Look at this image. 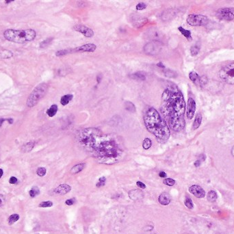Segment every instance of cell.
<instances>
[{"label":"cell","instance_id":"obj_1","mask_svg":"<svg viewBox=\"0 0 234 234\" xmlns=\"http://www.w3.org/2000/svg\"><path fill=\"white\" fill-rule=\"evenodd\" d=\"M80 143L88 153L101 163H116L122 159L123 150L116 139L100 130L88 128L79 135Z\"/></svg>","mask_w":234,"mask_h":234},{"label":"cell","instance_id":"obj_2","mask_svg":"<svg viewBox=\"0 0 234 234\" xmlns=\"http://www.w3.org/2000/svg\"><path fill=\"white\" fill-rule=\"evenodd\" d=\"M160 110L174 131H181L185 126L186 102L182 93L175 84H170L163 91Z\"/></svg>","mask_w":234,"mask_h":234},{"label":"cell","instance_id":"obj_3","mask_svg":"<svg viewBox=\"0 0 234 234\" xmlns=\"http://www.w3.org/2000/svg\"><path fill=\"white\" fill-rule=\"evenodd\" d=\"M144 122L148 132L152 133L160 143H165L169 139L170 130L167 123L156 109L149 108L145 113Z\"/></svg>","mask_w":234,"mask_h":234},{"label":"cell","instance_id":"obj_4","mask_svg":"<svg viewBox=\"0 0 234 234\" xmlns=\"http://www.w3.org/2000/svg\"><path fill=\"white\" fill-rule=\"evenodd\" d=\"M36 32L32 29L25 30H7L4 32V37L9 41L17 43H25L33 41L36 37Z\"/></svg>","mask_w":234,"mask_h":234},{"label":"cell","instance_id":"obj_5","mask_svg":"<svg viewBox=\"0 0 234 234\" xmlns=\"http://www.w3.org/2000/svg\"><path fill=\"white\" fill-rule=\"evenodd\" d=\"M48 86L46 83H41L32 91V92L28 97L27 100V106L28 107H33L38 104V102L45 96L47 93Z\"/></svg>","mask_w":234,"mask_h":234},{"label":"cell","instance_id":"obj_6","mask_svg":"<svg viewBox=\"0 0 234 234\" xmlns=\"http://www.w3.org/2000/svg\"><path fill=\"white\" fill-rule=\"evenodd\" d=\"M219 76L226 83L234 84V63L228 64L220 69Z\"/></svg>","mask_w":234,"mask_h":234},{"label":"cell","instance_id":"obj_7","mask_svg":"<svg viewBox=\"0 0 234 234\" xmlns=\"http://www.w3.org/2000/svg\"><path fill=\"white\" fill-rule=\"evenodd\" d=\"M209 21L207 17L202 15H190L187 17V22L192 26H205Z\"/></svg>","mask_w":234,"mask_h":234},{"label":"cell","instance_id":"obj_8","mask_svg":"<svg viewBox=\"0 0 234 234\" xmlns=\"http://www.w3.org/2000/svg\"><path fill=\"white\" fill-rule=\"evenodd\" d=\"M216 15L220 20L232 21L234 20V8H223L218 10Z\"/></svg>","mask_w":234,"mask_h":234},{"label":"cell","instance_id":"obj_9","mask_svg":"<svg viewBox=\"0 0 234 234\" xmlns=\"http://www.w3.org/2000/svg\"><path fill=\"white\" fill-rule=\"evenodd\" d=\"M73 28L74 30L78 32H80L86 37H88V38L93 37L94 34V31L92 30L91 28L84 26V25H81V24L75 25V26Z\"/></svg>","mask_w":234,"mask_h":234},{"label":"cell","instance_id":"obj_10","mask_svg":"<svg viewBox=\"0 0 234 234\" xmlns=\"http://www.w3.org/2000/svg\"><path fill=\"white\" fill-rule=\"evenodd\" d=\"M189 192L193 194L194 197L198 198H203L205 197V192L204 189L199 185H192L189 188Z\"/></svg>","mask_w":234,"mask_h":234},{"label":"cell","instance_id":"obj_11","mask_svg":"<svg viewBox=\"0 0 234 234\" xmlns=\"http://www.w3.org/2000/svg\"><path fill=\"white\" fill-rule=\"evenodd\" d=\"M196 110V102L195 101L190 98L188 100V106H187V112H186V115L189 119H192L194 117Z\"/></svg>","mask_w":234,"mask_h":234},{"label":"cell","instance_id":"obj_12","mask_svg":"<svg viewBox=\"0 0 234 234\" xmlns=\"http://www.w3.org/2000/svg\"><path fill=\"white\" fill-rule=\"evenodd\" d=\"M97 49V46L93 43L85 44L81 46L76 47L75 52H94Z\"/></svg>","mask_w":234,"mask_h":234},{"label":"cell","instance_id":"obj_13","mask_svg":"<svg viewBox=\"0 0 234 234\" xmlns=\"http://www.w3.org/2000/svg\"><path fill=\"white\" fill-rule=\"evenodd\" d=\"M158 201H159V203L161 205H167L170 203V201H171V197L168 193H162L160 195L159 198H158Z\"/></svg>","mask_w":234,"mask_h":234},{"label":"cell","instance_id":"obj_14","mask_svg":"<svg viewBox=\"0 0 234 234\" xmlns=\"http://www.w3.org/2000/svg\"><path fill=\"white\" fill-rule=\"evenodd\" d=\"M129 196L132 200H139V199H142L144 197L143 192L138 190V189L130 191L129 193Z\"/></svg>","mask_w":234,"mask_h":234},{"label":"cell","instance_id":"obj_15","mask_svg":"<svg viewBox=\"0 0 234 234\" xmlns=\"http://www.w3.org/2000/svg\"><path fill=\"white\" fill-rule=\"evenodd\" d=\"M71 188L69 185L62 184L55 189V192L59 194H66L71 191Z\"/></svg>","mask_w":234,"mask_h":234},{"label":"cell","instance_id":"obj_16","mask_svg":"<svg viewBox=\"0 0 234 234\" xmlns=\"http://www.w3.org/2000/svg\"><path fill=\"white\" fill-rule=\"evenodd\" d=\"M148 21V20L146 18H143V17H134L133 18V24L136 25L135 26H138V27H141L143 26V25L146 24L147 22Z\"/></svg>","mask_w":234,"mask_h":234},{"label":"cell","instance_id":"obj_17","mask_svg":"<svg viewBox=\"0 0 234 234\" xmlns=\"http://www.w3.org/2000/svg\"><path fill=\"white\" fill-rule=\"evenodd\" d=\"M130 77L133 79H135V80H144L146 79V74L143 72H138L134 74L130 75Z\"/></svg>","mask_w":234,"mask_h":234},{"label":"cell","instance_id":"obj_18","mask_svg":"<svg viewBox=\"0 0 234 234\" xmlns=\"http://www.w3.org/2000/svg\"><path fill=\"white\" fill-rule=\"evenodd\" d=\"M73 98V96L72 94H66V95H65V96H62L61 99V104L63 106L67 105V104L72 100Z\"/></svg>","mask_w":234,"mask_h":234},{"label":"cell","instance_id":"obj_19","mask_svg":"<svg viewBox=\"0 0 234 234\" xmlns=\"http://www.w3.org/2000/svg\"><path fill=\"white\" fill-rule=\"evenodd\" d=\"M207 198L208 201L211 202V203H214V202L216 201L218 198V195L217 193L214 191V190H211L208 192L207 196Z\"/></svg>","mask_w":234,"mask_h":234},{"label":"cell","instance_id":"obj_20","mask_svg":"<svg viewBox=\"0 0 234 234\" xmlns=\"http://www.w3.org/2000/svg\"><path fill=\"white\" fill-rule=\"evenodd\" d=\"M201 122H202V115L200 114V113H198V114L196 115V118L193 123V126H192V128H193L194 130H196V129H197L199 126H200Z\"/></svg>","mask_w":234,"mask_h":234},{"label":"cell","instance_id":"obj_21","mask_svg":"<svg viewBox=\"0 0 234 234\" xmlns=\"http://www.w3.org/2000/svg\"><path fill=\"white\" fill-rule=\"evenodd\" d=\"M84 167H85L84 163H80V164H77V165H75V166H73L71 168V174H77L78 172H80L84 168Z\"/></svg>","mask_w":234,"mask_h":234},{"label":"cell","instance_id":"obj_22","mask_svg":"<svg viewBox=\"0 0 234 234\" xmlns=\"http://www.w3.org/2000/svg\"><path fill=\"white\" fill-rule=\"evenodd\" d=\"M57 111H58V106L56 104H53L51 106V107L47 110V114L49 117H53L56 114Z\"/></svg>","mask_w":234,"mask_h":234},{"label":"cell","instance_id":"obj_23","mask_svg":"<svg viewBox=\"0 0 234 234\" xmlns=\"http://www.w3.org/2000/svg\"><path fill=\"white\" fill-rule=\"evenodd\" d=\"M178 30H179V31L180 32H181L183 34V35L188 40L192 39L191 32L190 31L188 30H186L183 27H181V26L178 28Z\"/></svg>","mask_w":234,"mask_h":234},{"label":"cell","instance_id":"obj_24","mask_svg":"<svg viewBox=\"0 0 234 234\" xmlns=\"http://www.w3.org/2000/svg\"><path fill=\"white\" fill-rule=\"evenodd\" d=\"M73 52H75V49H66L62 50H59V51L56 52V55L57 56H63L65 55H67L69 54H71Z\"/></svg>","mask_w":234,"mask_h":234},{"label":"cell","instance_id":"obj_25","mask_svg":"<svg viewBox=\"0 0 234 234\" xmlns=\"http://www.w3.org/2000/svg\"><path fill=\"white\" fill-rule=\"evenodd\" d=\"M34 146V142H32V141L28 142V143L23 145V147H22V150L25 152V153L30 152L31 150L33 149Z\"/></svg>","mask_w":234,"mask_h":234},{"label":"cell","instance_id":"obj_26","mask_svg":"<svg viewBox=\"0 0 234 234\" xmlns=\"http://www.w3.org/2000/svg\"><path fill=\"white\" fill-rule=\"evenodd\" d=\"M29 194L31 198H34V197H36V196L39 195L40 189L39 188L36 187V186H34V187L31 188V189L30 190Z\"/></svg>","mask_w":234,"mask_h":234},{"label":"cell","instance_id":"obj_27","mask_svg":"<svg viewBox=\"0 0 234 234\" xmlns=\"http://www.w3.org/2000/svg\"><path fill=\"white\" fill-rule=\"evenodd\" d=\"M13 54L11 51H9V50H4L0 52V58H11Z\"/></svg>","mask_w":234,"mask_h":234},{"label":"cell","instance_id":"obj_28","mask_svg":"<svg viewBox=\"0 0 234 234\" xmlns=\"http://www.w3.org/2000/svg\"><path fill=\"white\" fill-rule=\"evenodd\" d=\"M189 78L192 82H194V83H197L198 81L200 82L199 76L197 73H196L195 72H191L189 74Z\"/></svg>","mask_w":234,"mask_h":234},{"label":"cell","instance_id":"obj_29","mask_svg":"<svg viewBox=\"0 0 234 234\" xmlns=\"http://www.w3.org/2000/svg\"><path fill=\"white\" fill-rule=\"evenodd\" d=\"M19 219V215L17 214H12L8 219V224L10 225H12V224H13L17 222Z\"/></svg>","mask_w":234,"mask_h":234},{"label":"cell","instance_id":"obj_30","mask_svg":"<svg viewBox=\"0 0 234 234\" xmlns=\"http://www.w3.org/2000/svg\"><path fill=\"white\" fill-rule=\"evenodd\" d=\"M152 146V141H151L149 138H145L143 143V147L144 150H148Z\"/></svg>","mask_w":234,"mask_h":234},{"label":"cell","instance_id":"obj_31","mask_svg":"<svg viewBox=\"0 0 234 234\" xmlns=\"http://www.w3.org/2000/svg\"><path fill=\"white\" fill-rule=\"evenodd\" d=\"M125 109L129 110V111H130V112L136 111V107L134 106V104L131 102H125Z\"/></svg>","mask_w":234,"mask_h":234},{"label":"cell","instance_id":"obj_32","mask_svg":"<svg viewBox=\"0 0 234 234\" xmlns=\"http://www.w3.org/2000/svg\"><path fill=\"white\" fill-rule=\"evenodd\" d=\"M164 74L166 77L169 78H175L178 76L175 72L172 71L171 69H165V71H164Z\"/></svg>","mask_w":234,"mask_h":234},{"label":"cell","instance_id":"obj_33","mask_svg":"<svg viewBox=\"0 0 234 234\" xmlns=\"http://www.w3.org/2000/svg\"><path fill=\"white\" fill-rule=\"evenodd\" d=\"M52 40H53V38H48V39L44 40L43 41L40 43V47H41V48H44V47H47L50 43H52Z\"/></svg>","mask_w":234,"mask_h":234},{"label":"cell","instance_id":"obj_34","mask_svg":"<svg viewBox=\"0 0 234 234\" xmlns=\"http://www.w3.org/2000/svg\"><path fill=\"white\" fill-rule=\"evenodd\" d=\"M184 204L188 209H192L194 207V204L192 203V201L190 198H186L184 201Z\"/></svg>","mask_w":234,"mask_h":234},{"label":"cell","instance_id":"obj_35","mask_svg":"<svg viewBox=\"0 0 234 234\" xmlns=\"http://www.w3.org/2000/svg\"><path fill=\"white\" fill-rule=\"evenodd\" d=\"M199 50H200V47L197 46V45L192 46L190 49V52H191L192 56L197 55L198 52H199Z\"/></svg>","mask_w":234,"mask_h":234},{"label":"cell","instance_id":"obj_36","mask_svg":"<svg viewBox=\"0 0 234 234\" xmlns=\"http://www.w3.org/2000/svg\"><path fill=\"white\" fill-rule=\"evenodd\" d=\"M46 172H47V170L45 168V167H39L37 170V175H39V176H45L46 175Z\"/></svg>","mask_w":234,"mask_h":234},{"label":"cell","instance_id":"obj_37","mask_svg":"<svg viewBox=\"0 0 234 234\" xmlns=\"http://www.w3.org/2000/svg\"><path fill=\"white\" fill-rule=\"evenodd\" d=\"M106 181V177H104V176L101 177V178L99 179V181H98V183H97V188L102 187V186H103L104 185H105Z\"/></svg>","mask_w":234,"mask_h":234},{"label":"cell","instance_id":"obj_38","mask_svg":"<svg viewBox=\"0 0 234 234\" xmlns=\"http://www.w3.org/2000/svg\"><path fill=\"white\" fill-rule=\"evenodd\" d=\"M53 205V203L52 201H45L42 202L39 204V206L40 207H50Z\"/></svg>","mask_w":234,"mask_h":234},{"label":"cell","instance_id":"obj_39","mask_svg":"<svg viewBox=\"0 0 234 234\" xmlns=\"http://www.w3.org/2000/svg\"><path fill=\"white\" fill-rule=\"evenodd\" d=\"M163 182L164 184L169 186H173L175 185V180L172 179H165L164 180Z\"/></svg>","mask_w":234,"mask_h":234},{"label":"cell","instance_id":"obj_40","mask_svg":"<svg viewBox=\"0 0 234 234\" xmlns=\"http://www.w3.org/2000/svg\"><path fill=\"white\" fill-rule=\"evenodd\" d=\"M147 8V4H145L144 2H140L136 6V8L137 11H143L144 9Z\"/></svg>","mask_w":234,"mask_h":234},{"label":"cell","instance_id":"obj_41","mask_svg":"<svg viewBox=\"0 0 234 234\" xmlns=\"http://www.w3.org/2000/svg\"><path fill=\"white\" fill-rule=\"evenodd\" d=\"M5 201H6V198L4 197V196L0 194V207L3 206L5 204Z\"/></svg>","mask_w":234,"mask_h":234},{"label":"cell","instance_id":"obj_42","mask_svg":"<svg viewBox=\"0 0 234 234\" xmlns=\"http://www.w3.org/2000/svg\"><path fill=\"white\" fill-rule=\"evenodd\" d=\"M17 182V179L16 178L15 176L10 177V180H9V183H10V184H15Z\"/></svg>","mask_w":234,"mask_h":234},{"label":"cell","instance_id":"obj_43","mask_svg":"<svg viewBox=\"0 0 234 234\" xmlns=\"http://www.w3.org/2000/svg\"><path fill=\"white\" fill-rule=\"evenodd\" d=\"M65 203L66 204V205H69V206H71V205H73V203H74V200H73V199H68V200H66V202H65Z\"/></svg>","mask_w":234,"mask_h":234},{"label":"cell","instance_id":"obj_44","mask_svg":"<svg viewBox=\"0 0 234 234\" xmlns=\"http://www.w3.org/2000/svg\"><path fill=\"white\" fill-rule=\"evenodd\" d=\"M136 184H137V185L140 188H142V189H145V188H146V185H145L143 183H142L140 181H138Z\"/></svg>","mask_w":234,"mask_h":234},{"label":"cell","instance_id":"obj_45","mask_svg":"<svg viewBox=\"0 0 234 234\" xmlns=\"http://www.w3.org/2000/svg\"><path fill=\"white\" fill-rule=\"evenodd\" d=\"M166 173L164 172H160L159 173V176L161 177V178H166Z\"/></svg>","mask_w":234,"mask_h":234},{"label":"cell","instance_id":"obj_46","mask_svg":"<svg viewBox=\"0 0 234 234\" xmlns=\"http://www.w3.org/2000/svg\"><path fill=\"white\" fill-rule=\"evenodd\" d=\"M102 74L97 75V83H98V84H99V83H101V81H102Z\"/></svg>","mask_w":234,"mask_h":234},{"label":"cell","instance_id":"obj_47","mask_svg":"<svg viewBox=\"0 0 234 234\" xmlns=\"http://www.w3.org/2000/svg\"><path fill=\"white\" fill-rule=\"evenodd\" d=\"M157 67H160V68H162V69H165V66H164V65L163 64V63L162 62L158 63L157 64Z\"/></svg>","mask_w":234,"mask_h":234},{"label":"cell","instance_id":"obj_48","mask_svg":"<svg viewBox=\"0 0 234 234\" xmlns=\"http://www.w3.org/2000/svg\"><path fill=\"white\" fill-rule=\"evenodd\" d=\"M201 163V161L200 160H199V159L197 160V161H196L195 162H194V166H195V167H198V166H200Z\"/></svg>","mask_w":234,"mask_h":234},{"label":"cell","instance_id":"obj_49","mask_svg":"<svg viewBox=\"0 0 234 234\" xmlns=\"http://www.w3.org/2000/svg\"><path fill=\"white\" fill-rule=\"evenodd\" d=\"M205 156L204 155V154H201V155L200 156V159H199V160H200L201 161H205Z\"/></svg>","mask_w":234,"mask_h":234},{"label":"cell","instance_id":"obj_50","mask_svg":"<svg viewBox=\"0 0 234 234\" xmlns=\"http://www.w3.org/2000/svg\"><path fill=\"white\" fill-rule=\"evenodd\" d=\"M6 119H4V118H1V119H0V127H1V126H2V124H3V123H4V121H6Z\"/></svg>","mask_w":234,"mask_h":234},{"label":"cell","instance_id":"obj_51","mask_svg":"<svg viewBox=\"0 0 234 234\" xmlns=\"http://www.w3.org/2000/svg\"><path fill=\"white\" fill-rule=\"evenodd\" d=\"M6 120L8 122L9 124H12L13 123V119H6Z\"/></svg>","mask_w":234,"mask_h":234},{"label":"cell","instance_id":"obj_52","mask_svg":"<svg viewBox=\"0 0 234 234\" xmlns=\"http://www.w3.org/2000/svg\"><path fill=\"white\" fill-rule=\"evenodd\" d=\"M3 174H4V172H3L2 169H0V179L2 178V176H3Z\"/></svg>","mask_w":234,"mask_h":234},{"label":"cell","instance_id":"obj_53","mask_svg":"<svg viewBox=\"0 0 234 234\" xmlns=\"http://www.w3.org/2000/svg\"><path fill=\"white\" fill-rule=\"evenodd\" d=\"M12 2H13L12 0H8V1H6V4H9V3H11Z\"/></svg>","mask_w":234,"mask_h":234},{"label":"cell","instance_id":"obj_54","mask_svg":"<svg viewBox=\"0 0 234 234\" xmlns=\"http://www.w3.org/2000/svg\"><path fill=\"white\" fill-rule=\"evenodd\" d=\"M183 234H188V233H183Z\"/></svg>","mask_w":234,"mask_h":234},{"label":"cell","instance_id":"obj_55","mask_svg":"<svg viewBox=\"0 0 234 234\" xmlns=\"http://www.w3.org/2000/svg\"><path fill=\"white\" fill-rule=\"evenodd\" d=\"M37 234H39V233H37Z\"/></svg>","mask_w":234,"mask_h":234}]
</instances>
